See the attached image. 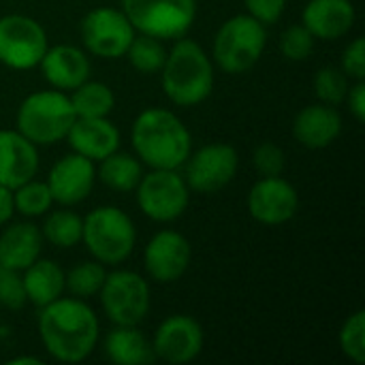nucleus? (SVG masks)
Wrapping results in <instances>:
<instances>
[{"instance_id":"1","label":"nucleus","mask_w":365,"mask_h":365,"mask_svg":"<svg viewBox=\"0 0 365 365\" xmlns=\"http://www.w3.org/2000/svg\"><path fill=\"white\" fill-rule=\"evenodd\" d=\"M38 338L51 359L81 364L94 353L101 340V323L86 299L62 295L41 308Z\"/></svg>"},{"instance_id":"2","label":"nucleus","mask_w":365,"mask_h":365,"mask_svg":"<svg viewBox=\"0 0 365 365\" xmlns=\"http://www.w3.org/2000/svg\"><path fill=\"white\" fill-rule=\"evenodd\" d=\"M130 143L148 169H182L192 152L188 126L175 111L163 107H148L135 118Z\"/></svg>"},{"instance_id":"3","label":"nucleus","mask_w":365,"mask_h":365,"mask_svg":"<svg viewBox=\"0 0 365 365\" xmlns=\"http://www.w3.org/2000/svg\"><path fill=\"white\" fill-rule=\"evenodd\" d=\"M216 75L210 53L188 36L175 38L167 49L160 68V86L175 107H195L205 103L214 92Z\"/></svg>"},{"instance_id":"4","label":"nucleus","mask_w":365,"mask_h":365,"mask_svg":"<svg viewBox=\"0 0 365 365\" xmlns=\"http://www.w3.org/2000/svg\"><path fill=\"white\" fill-rule=\"evenodd\" d=\"M81 244L94 261L105 267H120L137 246V229L122 207L98 205L83 216Z\"/></svg>"},{"instance_id":"5","label":"nucleus","mask_w":365,"mask_h":365,"mask_svg":"<svg viewBox=\"0 0 365 365\" xmlns=\"http://www.w3.org/2000/svg\"><path fill=\"white\" fill-rule=\"evenodd\" d=\"M75 118L68 94L49 88L32 92L21 101L15 113V128L36 148H49L66 139Z\"/></svg>"},{"instance_id":"6","label":"nucleus","mask_w":365,"mask_h":365,"mask_svg":"<svg viewBox=\"0 0 365 365\" xmlns=\"http://www.w3.org/2000/svg\"><path fill=\"white\" fill-rule=\"evenodd\" d=\"M267 47V26L248 13L229 17L216 30L212 62L227 75H244L263 58Z\"/></svg>"},{"instance_id":"7","label":"nucleus","mask_w":365,"mask_h":365,"mask_svg":"<svg viewBox=\"0 0 365 365\" xmlns=\"http://www.w3.org/2000/svg\"><path fill=\"white\" fill-rule=\"evenodd\" d=\"M111 325H141L152 308L148 280L133 269H111L96 295Z\"/></svg>"},{"instance_id":"8","label":"nucleus","mask_w":365,"mask_h":365,"mask_svg":"<svg viewBox=\"0 0 365 365\" xmlns=\"http://www.w3.org/2000/svg\"><path fill=\"white\" fill-rule=\"evenodd\" d=\"M120 9L137 32L160 41L186 36L197 19V0H120Z\"/></svg>"},{"instance_id":"9","label":"nucleus","mask_w":365,"mask_h":365,"mask_svg":"<svg viewBox=\"0 0 365 365\" xmlns=\"http://www.w3.org/2000/svg\"><path fill=\"white\" fill-rule=\"evenodd\" d=\"M133 192L143 216L160 225L175 222L190 205V188L180 169H150Z\"/></svg>"},{"instance_id":"10","label":"nucleus","mask_w":365,"mask_h":365,"mask_svg":"<svg viewBox=\"0 0 365 365\" xmlns=\"http://www.w3.org/2000/svg\"><path fill=\"white\" fill-rule=\"evenodd\" d=\"M49 47L45 28L30 15L9 13L0 17V64L11 71L36 68Z\"/></svg>"},{"instance_id":"11","label":"nucleus","mask_w":365,"mask_h":365,"mask_svg":"<svg viewBox=\"0 0 365 365\" xmlns=\"http://www.w3.org/2000/svg\"><path fill=\"white\" fill-rule=\"evenodd\" d=\"M79 34L83 49L90 56L103 60H118L124 58L137 30L133 28L122 9L96 6L83 15L79 24Z\"/></svg>"},{"instance_id":"12","label":"nucleus","mask_w":365,"mask_h":365,"mask_svg":"<svg viewBox=\"0 0 365 365\" xmlns=\"http://www.w3.org/2000/svg\"><path fill=\"white\" fill-rule=\"evenodd\" d=\"M182 167L190 192L214 195L235 180L240 169V154L233 145L216 141L192 150Z\"/></svg>"},{"instance_id":"13","label":"nucleus","mask_w":365,"mask_h":365,"mask_svg":"<svg viewBox=\"0 0 365 365\" xmlns=\"http://www.w3.org/2000/svg\"><path fill=\"white\" fill-rule=\"evenodd\" d=\"M192 246L188 237L175 229H160L150 237L143 250L145 276L156 284L178 282L190 267Z\"/></svg>"},{"instance_id":"14","label":"nucleus","mask_w":365,"mask_h":365,"mask_svg":"<svg viewBox=\"0 0 365 365\" xmlns=\"http://www.w3.org/2000/svg\"><path fill=\"white\" fill-rule=\"evenodd\" d=\"M205 346V334L197 319L188 314L167 317L152 336L154 357L169 365L195 361Z\"/></svg>"},{"instance_id":"15","label":"nucleus","mask_w":365,"mask_h":365,"mask_svg":"<svg viewBox=\"0 0 365 365\" xmlns=\"http://www.w3.org/2000/svg\"><path fill=\"white\" fill-rule=\"evenodd\" d=\"M299 192L282 175L259 178L248 192V212L252 220L265 227L287 225L297 216Z\"/></svg>"},{"instance_id":"16","label":"nucleus","mask_w":365,"mask_h":365,"mask_svg":"<svg viewBox=\"0 0 365 365\" xmlns=\"http://www.w3.org/2000/svg\"><path fill=\"white\" fill-rule=\"evenodd\" d=\"M45 182L51 190L53 203L62 207L79 205L92 195L96 184V163L68 152L51 165Z\"/></svg>"},{"instance_id":"17","label":"nucleus","mask_w":365,"mask_h":365,"mask_svg":"<svg viewBox=\"0 0 365 365\" xmlns=\"http://www.w3.org/2000/svg\"><path fill=\"white\" fill-rule=\"evenodd\" d=\"M38 68L45 81L60 92L75 90L79 83H83L92 75L90 53L68 43H60L53 47L49 45L38 62Z\"/></svg>"},{"instance_id":"18","label":"nucleus","mask_w":365,"mask_h":365,"mask_svg":"<svg viewBox=\"0 0 365 365\" xmlns=\"http://www.w3.org/2000/svg\"><path fill=\"white\" fill-rule=\"evenodd\" d=\"M342 126L344 120L334 105L312 103L295 115L291 133L302 148L319 152L327 150L342 135Z\"/></svg>"},{"instance_id":"19","label":"nucleus","mask_w":365,"mask_h":365,"mask_svg":"<svg viewBox=\"0 0 365 365\" xmlns=\"http://www.w3.org/2000/svg\"><path fill=\"white\" fill-rule=\"evenodd\" d=\"M64 141L71 152L98 163L120 150L122 135L109 118H75Z\"/></svg>"},{"instance_id":"20","label":"nucleus","mask_w":365,"mask_h":365,"mask_svg":"<svg viewBox=\"0 0 365 365\" xmlns=\"http://www.w3.org/2000/svg\"><path fill=\"white\" fill-rule=\"evenodd\" d=\"M38 148L17 128H0V184L17 188L38 173Z\"/></svg>"},{"instance_id":"21","label":"nucleus","mask_w":365,"mask_h":365,"mask_svg":"<svg viewBox=\"0 0 365 365\" xmlns=\"http://www.w3.org/2000/svg\"><path fill=\"white\" fill-rule=\"evenodd\" d=\"M357 19L353 0H308L302 24L317 41H338L346 36Z\"/></svg>"},{"instance_id":"22","label":"nucleus","mask_w":365,"mask_h":365,"mask_svg":"<svg viewBox=\"0 0 365 365\" xmlns=\"http://www.w3.org/2000/svg\"><path fill=\"white\" fill-rule=\"evenodd\" d=\"M6 227V225H4ZM43 252L41 227L30 220L13 222L0 233V265L24 272Z\"/></svg>"},{"instance_id":"23","label":"nucleus","mask_w":365,"mask_h":365,"mask_svg":"<svg viewBox=\"0 0 365 365\" xmlns=\"http://www.w3.org/2000/svg\"><path fill=\"white\" fill-rule=\"evenodd\" d=\"M105 357L115 365L154 364L152 340L139 329V325H113L103 340Z\"/></svg>"},{"instance_id":"24","label":"nucleus","mask_w":365,"mask_h":365,"mask_svg":"<svg viewBox=\"0 0 365 365\" xmlns=\"http://www.w3.org/2000/svg\"><path fill=\"white\" fill-rule=\"evenodd\" d=\"M21 280H24V291H26L28 304H32L38 310L66 293L64 291V269L51 259L38 257L32 265H28L21 272Z\"/></svg>"},{"instance_id":"25","label":"nucleus","mask_w":365,"mask_h":365,"mask_svg":"<svg viewBox=\"0 0 365 365\" xmlns=\"http://www.w3.org/2000/svg\"><path fill=\"white\" fill-rule=\"evenodd\" d=\"M141 175H143V163L135 154L120 152V150L98 160L96 167V180L115 192H133Z\"/></svg>"},{"instance_id":"26","label":"nucleus","mask_w":365,"mask_h":365,"mask_svg":"<svg viewBox=\"0 0 365 365\" xmlns=\"http://www.w3.org/2000/svg\"><path fill=\"white\" fill-rule=\"evenodd\" d=\"M77 118H109L115 107L113 90L96 79H86L68 94Z\"/></svg>"},{"instance_id":"27","label":"nucleus","mask_w":365,"mask_h":365,"mask_svg":"<svg viewBox=\"0 0 365 365\" xmlns=\"http://www.w3.org/2000/svg\"><path fill=\"white\" fill-rule=\"evenodd\" d=\"M81 231H83V218L71 207H62V205L60 210H49L41 227L43 242H49L51 246L62 250L77 246L81 242Z\"/></svg>"},{"instance_id":"28","label":"nucleus","mask_w":365,"mask_h":365,"mask_svg":"<svg viewBox=\"0 0 365 365\" xmlns=\"http://www.w3.org/2000/svg\"><path fill=\"white\" fill-rule=\"evenodd\" d=\"M124 56L128 58L130 66L137 73L156 75V73H160V68L165 64L167 47H165V41L150 36V34H143V32H137Z\"/></svg>"},{"instance_id":"29","label":"nucleus","mask_w":365,"mask_h":365,"mask_svg":"<svg viewBox=\"0 0 365 365\" xmlns=\"http://www.w3.org/2000/svg\"><path fill=\"white\" fill-rule=\"evenodd\" d=\"M107 276V267L98 261H81L79 265L64 272V291L77 299L96 297Z\"/></svg>"},{"instance_id":"30","label":"nucleus","mask_w":365,"mask_h":365,"mask_svg":"<svg viewBox=\"0 0 365 365\" xmlns=\"http://www.w3.org/2000/svg\"><path fill=\"white\" fill-rule=\"evenodd\" d=\"M13 203L15 214H21L24 218H41L56 205L47 182H41L36 178L13 188Z\"/></svg>"},{"instance_id":"31","label":"nucleus","mask_w":365,"mask_h":365,"mask_svg":"<svg viewBox=\"0 0 365 365\" xmlns=\"http://www.w3.org/2000/svg\"><path fill=\"white\" fill-rule=\"evenodd\" d=\"M349 86H351V79L344 75L340 66H321L312 79V88H314L319 103L334 105V107L344 103Z\"/></svg>"},{"instance_id":"32","label":"nucleus","mask_w":365,"mask_h":365,"mask_svg":"<svg viewBox=\"0 0 365 365\" xmlns=\"http://www.w3.org/2000/svg\"><path fill=\"white\" fill-rule=\"evenodd\" d=\"M340 351L353 364H365V312L357 310L344 319L340 334H338Z\"/></svg>"},{"instance_id":"33","label":"nucleus","mask_w":365,"mask_h":365,"mask_svg":"<svg viewBox=\"0 0 365 365\" xmlns=\"http://www.w3.org/2000/svg\"><path fill=\"white\" fill-rule=\"evenodd\" d=\"M317 38L304 24L289 26L280 36V51L291 62H304L312 56Z\"/></svg>"},{"instance_id":"34","label":"nucleus","mask_w":365,"mask_h":365,"mask_svg":"<svg viewBox=\"0 0 365 365\" xmlns=\"http://www.w3.org/2000/svg\"><path fill=\"white\" fill-rule=\"evenodd\" d=\"M252 167L259 173V178H272V175H282L287 167V156L280 145L274 141L259 143L252 152Z\"/></svg>"},{"instance_id":"35","label":"nucleus","mask_w":365,"mask_h":365,"mask_svg":"<svg viewBox=\"0 0 365 365\" xmlns=\"http://www.w3.org/2000/svg\"><path fill=\"white\" fill-rule=\"evenodd\" d=\"M26 304L21 272L0 265V306L6 310H21Z\"/></svg>"},{"instance_id":"36","label":"nucleus","mask_w":365,"mask_h":365,"mask_svg":"<svg viewBox=\"0 0 365 365\" xmlns=\"http://www.w3.org/2000/svg\"><path fill=\"white\" fill-rule=\"evenodd\" d=\"M340 68L351 81H365V38L355 36L342 51Z\"/></svg>"},{"instance_id":"37","label":"nucleus","mask_w":365,"mask_h":365,"mask_svg":"<svg viewBox=\"0 0 365 365\" xmlns=\"http://www.w3.org/2000/svg\"><path fill=\"white\" fill-rule=\"evenodd\" d=\"M246 13L263 26H274L287 11V0H244Z\"/></svg>"},{"instance_id":"38","label":"nucleus","mask_w":365,"mask_h":365,"mask_svg":"<svg viewBox=\"0 0 365 365\" xmlns=\"http://www.w3.org/2000/svg\"><path fill=\"white\" fill-rule=\"evenodd\" d=\"M344 103L349 105V113L359 122H365V81H351Z\"/></svg>"},{"instance_id":"39","label":"nucleus","mask_w":365,"mask_h":365,"mask_svg":"<svg viewBox=\"0 0 365 365\" xmlns=\"http://www.w3.org/2000/svg\"><path fill=\"white\" fill-rule=\"evenodd\" d=\"M15 214V203H13V190L0 184V227L9 225Z\"/></svg>"},{"instance_id":"40","label":"nucleus","mask_w":365,"mask_h":365,"mask_svg":"<svg viewBox=\"0 0 365 365\" xmlns=\"http://www.w3.org/2000/svg\"><path fill=\"white\" fill-rule=\"evenodd\" d=\"M9 365H41V359H38V357L21 355V357H13V359H9Z\"/></svg>"}]
</instances>
